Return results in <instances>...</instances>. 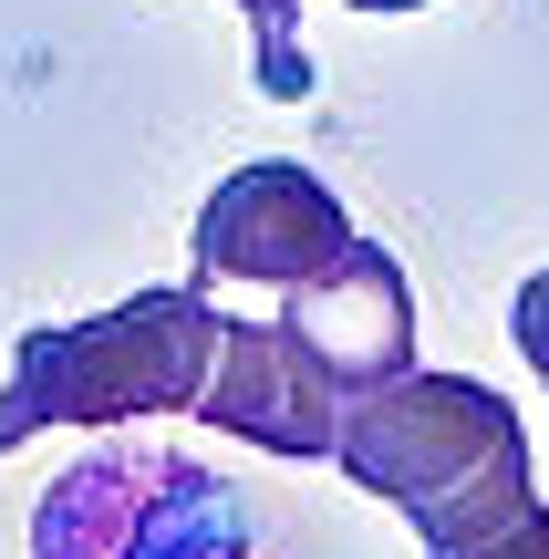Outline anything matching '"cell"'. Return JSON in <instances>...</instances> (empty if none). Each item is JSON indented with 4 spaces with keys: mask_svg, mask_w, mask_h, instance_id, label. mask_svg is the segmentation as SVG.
Returning <instances> with one entry per match:
<instances>
[{
    "mask_svg": "<svg viewBox=\"0 0 549 559\" xmlns=\"http://www.w3.org/2000/svg\"><path fill=\"white\" fill-rule=\"evenodd\" d=\"M228 311L207 280H156V290L115 300L104 321H41L11 342V383H0V456L52 425H135V415H198L207 373H218Z\"/></svg>",
    "mask_w": 549,
    "mask_h": 559,
    "instance_id": "obj_1",
    "label": "cell"
},
{
    "mask_svg": "<svg viewBox=\"0 0 549 559\" xmlns=\"http://www.w3.org/2000/svg\"><path fill=\"white\" fill-rule=\"evenodd\" d=\"M249 549L260 528H249L239 487L156 436L94 445L32 498V559H249Z\"/></svg>",
    "mask_w": 549,
    "mask_h": 559,
    "instance_id": "obj_2",
    "label": "cell"
},
{
    "mask_svg": "<svg viewBox=\"0 0 549 559\" xmlns=\"http://www.w3.org/2000/svg\"><path fill=\"white\" fill-rule=\"evenodd\" d=\"M509 456H529L509 394L477 383V373H426V362L363 383L343 404V445H332V466L363 498H384L394 519H426L435 498H456L467 477H488Z\"/></svg>",
    "mask_w": 549,
    "mask_h": 559,
    "instance_id": "obj_3",
    "label": "cell"
},
{
    "mask_svg": "<svg viewBox=\"0 0 549 559\" xmlns=\"http://www.w3.org/2000/svg\"><path fill=\"white\" fill-rule=\"evenodd\" d=\"M353 239H363V228L343 218V198H332L311 166L260 156V166H239L228 187H207L187 260H198V280H260V290H290V280L332 270Z\"/></svg>",
    "mask_w": 549,
    "mask_h": 559,
    "instance_id": "obj_4",
    "label": "cell"
},
{
    "mask_svg": "<svg viewBox=\"0 0 549 559\" xmlns=\"http://www.w3.org/2000/svg\"><path fill=\"white\" fill-rule=\"evenodd\" d=\"M198 415L218 425V436L260 445V456H332L343 445V383L311 362V342L290 332V321H228L218 332V373H207Z\"/></svg>",
    "mask_w": 549,
    "mask_h": 559,
    "instance_id": "obj_5",
    "label": "cell"
},
{
    "mask_svg": "<svg viewBox=\"0 0 549 559\" xmlns=\"http://www.w3.org/2000/svg\"><path fill=\"white\" fill-rule=\"evenodd\" d=\"M281 321L311 342V362L343 383V404L363 394V383H384V373H405V362H415V290H405V260L373 249V239H353L332 270L290 280V290H281Z\"/></svg>",
    "mask_w": 549,
    "mask_h": 559,
    "instance_id": "obj_6",
    "label": "cell"
},
{
    "mask_svg": "<svg viewBox=\"0 0 549 559\" xmlns=\"http://www.w3.org/2000/svg\"><path fill=\"white\" fill-rule=\"evenodd\" d=\"M405 528L426 539V559H549V498L529 487V456L467 477L456 498H435Z\"/></svg>",
    "mask_w": 549,
    "mask_h": 559,
    "instance_id": "obj_7",
    "label": "cell"
},
{
    "mask_svg": "<svg viewBox=\"0 0 549 559\" xmlns=\"http://www.w3.org/2000/svg\"><path fill=\"white\" fill-rule=\"evenodd\" d=\"M249 32H260V94L301 104V94H311V52H301V0H249Z\"/></svg>",
    "mask_w": 549,
    "mask_h": 559,
    "instance_id": "obj_8",
    "label": "cell"
},
{
    "mask_svg": "<svg viewBox=\"0 0 549 559\" xmlns=\"http://www.w3.org/2000/svg\"><path fill=\"white\" fill-rule=\"evenodd\" d=\"M509 332H518V353H529V373H539V394H549V270H529V280H518Z\"/></svg>",
    "mask_w": 549,
    "mask_h": 559,
    "instance_id": "obj_9",
    "label": "cell"
},
{
    "mask_svg": "<svg viewBox=\"0 0 549 559\" xmlns=\"http://www.w3.org/2000/svg\"><path fill=\"white\" fill-rule=\"evenodd\" d=\"M353 11H426V0H353Z\"/></svg>",
    "mask_w": 549,
    "mask_h": 559,
    "instance_id": "obj_10",
    "label": "cell"
},
{
    "mask_svg": "<svg viewBox=\"0 0 549 559\" xmlns=\"http://www.w3.org/2000/svg\"><path fill=\"white\" fill-rule=\"evenodd\" d=\"M239 11H249V0H239Z\"/></svg>",
    "mask_w": 549,
    "mask_h": 559,
    "instance_id": "obj_11",
    "label": "cell"
}]
</instances>
